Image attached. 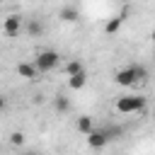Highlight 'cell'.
I'll return each instance as SVG.
<instances>
[{"mask_svg": "<svg viewBox=\"0 0 155 155\" xmlns=\"http://www.w3.org/2000/svg\"><path fill=\"white\" fill-rule=\"evenodd\" d=\"M17 73H19V78H24V80H36V78H39L36 68H34L29 61H22V63H17Z\"/></svg>", "mask_w": 155, "mask_h": 155, "instance_id": "8992f818", "label": "cell"}, {"mask_svg": "<svg viewBox=\"0 0 155 155\" xmlns=\"http://www.w3.org/2000/svg\"><path fill=\"white\" fill-rule=\"evenodd\" d=\"M10 143L22 148V145H24V133H22V131H15V133H10Z\"/></svg>", "mask_w": 155, "mask_h": 155, "instance_id": "9a60e30c", "label": "cell"}, {"mask_svg": "<svg viewBox=\"0 0 155 155\" xmlns=\"http://www.w3.org/2000/svg\"><path fill=\"white\" fill-rule=\"evenodd\" d=\"M85 82H87V75H85V73H78V75L68 78V87H70V90H82Z\"/></svg>", "mask_w": 155, "mask_h": 155, "instance_id": "ba28073f", "label": "cell"}, {"mask_svg": "<svg viewBox=\"0 0 155 155\" xmlns=\"http://www.w3.org/2000/svg\"><path fill=\"white\" fill-rule=\"evenodd\" d=\"M27 31H29L31 36H41V34H44V24H41L39 19H29V22H27Z\"/></svg>", "mask_w": 155, "mask_h": 155, "instance_id": "8fae6325", "label": "cell"}, {"mask_svg": "<svg viewBox=\"0 0 155 155\" xmlns=\"http://www.w3.org/2000/svg\"><path fill=\"white\" fill-rule=\"evenodd\" d=\"M114 82H116L119 87H133V85L138 82V80H136V73H133V65L116 70V73H114Z\"/></svg>", "mask_w": 155, "mask_h": 155, "instance_id": "277c9868", "label": "cell"}, {"mask_svg": "<svg viewBox=\"0 0 155 155\" xmlns=\"http://www.w3.org/2000/svg\"><path fill=\"white\" fill-rule=\"evenodd\" d=\"M0 153H2V143H0Z\"/></svg>", "mask_w": 155, "mask_h": 155, "instance_id": "d6986e66", "label": "cell"}, {"mask_svg": "<svg viewBox=\"0 0 155 155\" xmlns=\"http://www.w3.org/2000/svg\"><path fill=\"white\" fill-rule=\"evenodd\" d=\"M75 128H78L80 133H85V136H87V133H90L94 126H92V119H90V116H78V121H75Z\"/></svg>", "mask_w": 155, "mask_h": 155, "instance_id": "9c48e42d", "label": "cell"}, {"mask_svg": "<svg viewBox=\"0 0 155 155\" xmlns=\"http://www.w3.org/2000/svg\"><path fill=\"white\" fill-rule=\"evenodd\" d=\"M2 109H5V97L0 94V111H2Z\"/></svg>", "mask_w": 155, "mask_h": 155, "instance_id": "ac0fdd59", "label": "cell"}, {"mask_svg": "<svg viewBox=\"0 0 155 155\" xmlns=\"http://www.w3.org/2000/svg\"><path fill=\"white\" fill-rule=\"evenodd\" d=\"M65 73H68V78H73V75H78V73H85V68H82L80 61H68V63H65Z\"/></svg>", "mask_w": 155, "mask_h": 155, "instance_id": "7c38bea8", "label": "cell"}, {"mask_svg": "<svg viewBox=\"0 0 155 155\" xmlns=\"http://www.w3.org/2000/svg\"><path fill=\"white\" fill-rule=\"evenodd\" d=\"M102 133L107 136V140H114V138H121L124 128H121V126H104V128H102Z\"/></svg>", "mask_w": 155, "mask_h": 155, "instance_id": "4fadbf2b", "label": "cell"}, {"mask_svg": "<svg viewBox=\"0 0 155 155\" xmlns=\"http://www.w3.org/2000/svg\"><path fill=\"white\" fill-rule=\"evenodd\" d=\"M145 107H148V99L140 97V94H126V97H119L116 104H114V109H116L119 114H140V111H145Z\"/></svg>", "mask_w": 155, "mask_h": 155, "instance_id": "6da1fadb", "label": "cell"}, {"mask_svg": "<svg viewBox=\"0 0 155 155\" xmlns=\"http://www.w3.org/2000/svg\"><path fill=\"white\" fill-rule=\"evenodd\" d=\"M53 107H56V111H61V114H65V111L70 109V99H68L65 94H58V97L53 99Z\"/></svg>", "mask_w": 155, "mask_h": 155, "instance_id": "30bf717a", "label": "cell"}, {"mask_svg": "<svg viewBox=\"0 0 155 155\" xmlns=\"http://www.w3.org/2000/svg\"><path fill=\"white\" fill-rule=\"evenodd\" d=\"M58 17H61L63 22H78V17H80V12H78V7H73V5H65V7H61V12H58Z\"/></svg>", "mask_w": 155, "mask_h": 155, "instance_id": "52a82bcc", "label": "cell"}, {"mask_svg": "<svg viewBox=\"0 0 155 155\" xmlns=\"http://www.w3.org/2000/svg\"><path fill=\"white\" fill-rule=\"evenodd\" d=\"M24 29V22H22V17L19 15H7L5 19H2V34L7 36V39H15V36H19V31Z\"/></svg>", "mask_w": 155, "mask_h": 155, "instance_id": "3957f363", "label": "cell"}, {"mask_svg": "<svg viewBox=\"0 0 155 155\" xmlns=\"http://www.w3.org/2000/svg\"><path fill=\"white\" fill-rule=\"evenodd\" d=\"M107 143H109V140H107V136L102 133V128H92V131L87 133V145H90V148H94V150H102Z\"/></svg>", "mask_w": 155, "mask_h": 155, "instance_id": "5b68a950", "label": "cell"}, {"mask_svg": "<svg viewBox=\"0 0 155 155\" xmlns=\"http://www.w3.org/2000/svg\"><path fill=\"white\" fill-rule=\"evenodd\" d=\"M19 155H41V153H39V150H22Z\"/></svg>", "mask_w": 155, "mask_h": 155, "instance_id": "e0dca14e", "label": "cell"}, {"mask_svg": "<svg viewBox=\"0 0 155 155\" xmlns=\"http://www.w3.org/2000/svg\"><path fill=\"white\" fill-rule=\"evenodd\" d=\"M121 22H124L121 17H111V19L104 24V31H107V34H116V31L121 29Z\"/></svg>", "mask_w": 155, "mask_h": 155, "instance_id": "5bb4252c", "label": "cell"}, {"mask_svg": "<svg viewBox=\"0 0 155 155\" xmlns=\"http://www.w3.org/2000/svg\"><path fill=\"white\" fill-rule=\"evenodd\" d=\"M58 63H61V56H58L56 51H51V48L39 51L36 58L31 61V65L36 68V73H51L53 68H58Z\"/></svg>", "mask_w": 155, "mask_h": 155, "instance_id": "7a4b0ae2", "label": "cell"}, {"mask_svg": "<svg viewBox=\"0 0 155 155\" xmlns=\"http://www.w3.org/2000/svg\"><path fill=\"white\" fill-rule=\"evenodd\" d=\"M133 73H136V80H145V78H148V70H145L140 63H136V65H133Z\"/></svg>", "mask_w": 155, "mask_h": 155, "instance_id": "2e32d148", "label": "cell"}]
</instances>
